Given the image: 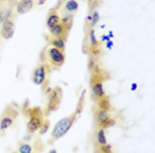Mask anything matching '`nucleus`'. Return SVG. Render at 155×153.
Masks as SVG:
<instances>
[{
	"label": "nucleus",
	"instance_id": "1",
	"mask_svg": "<svg viewBox=\"0 0 155 153\" xmlns=\"http://www.w3.org/2000/svg\"><path fill=\"white\" fill-rule=\"evenodd\" d=\"M28 102H25V106L23 107V114L27 116V132L29 135L35 133L40 130L41 124L44 123L45 116H44V111L41 107L35 106V107H28Z\"/></svg>",
	"mask_w": 155,
	"mask_h": 153
},
{
	"label": "nucleus",
	"instance_id": "2",
	"mask_svg": "<svg viewBox=\"0 0 155 153\" xmlns=\"http://www.w3.org/2000/svg\"><path fill=\"white\" fill-rule=\"evenodd\" d=\"M77 117L78 116H77L76 114H72V115H69V116H65L64 119H61L60 121H57L56 126L53 127V130H52L51 139H49V141H48L49 144H53V142L57 141L58 139L65 136V135L68 133V131L73 127V124H74Z\"/></svg>",
	"mask_w": 155,
	"mask_h": 153
},
{
	"label": "nucleus",
	"instance_id": "3",
	"mask_svg": "<svg viewBox=\"0 0 155 153\" xmlns=\"http://www.w3.org/2000/svg\"><path fill=\"white\" fill-rule=\"evenodd\" d=\"M45 95H47V106H45V110L43 111L45 119H47L49 115L58 108L60 103L62 100V90L61 87H53V89L49 87L45 91Z\"/></svg>",
	"mask_w": 155,
	"mask_h": 153
},
{
	"label": "nucleus",
	"instance_id": "4",
	"mask_svg": "<svg viewBox=\"0 0 155 153\" xmlns=\"http://www.w3.org/2000/svg\"><path fill=\"white\" fill-rule=\"evenodd\" d=\"M17 117H19V108H16L13 104L5 106V108L0 115V133L15 126Z\"/></svg>",
	"mask_w": 155,
	"mask_h": 153
},
{
	"label": "nucleus",
	"instance_id": "5",
	"mask_svg": "<svg viewBox=\"0 0 155 153\" xmlns=\"http://www.w3.org/2000/svg\"><path fill=\"white\" fill-rule=\"evenodd\" d=\"M45 58H47L48 64L54 66L56 69L61 67L65 62V54L62 50L57 49V48H53V46H49L45 50Z\"/></svg>",
	"mask_w": 155,
	"mask_h": 153
},
{
	"label": "nucleus",
	"instance_id": "6",
	"mask_svg": "<svg viewBox=\"0 0 155 153\" xmlns=\"http://www.w3.org/2000/svg\"><path fill=\"white\" fill-rule=\"evenodd\" d=\"M48 71L49 70H48V67L45 64L38 65L32 71V82L37 86H43V89L45 90L48 86V76H47Z\"/></svg>",
	"mask_w": 155,
	"mask_h": 153
},
{
	"label": "nucleus",
	"instance_id": "7",
	"mask_svg": "<svg viewBox=\"0 0 155 153\" xmlns=\"http://www.w3.org/2000/svg\"><path fill=\"white\" fill-rule=\"evenodd\" d=\"M13 33H15V20H13V17H11V19L5 20L2 24L0 36L4 38V40H9V38L13 37Z\"/></svg>",
	"mask_w": 155,
	"mask_h": 153
},
{
	"label": "nucleus",
	"instance_id": "8",
	"mask_svg": "<svg viewBox=\"0 0 155 153\" xmlns=\"http://www.w3.org/2000/svg\"><path fill=\"white\" fill-rule=\"evenodd\" d=\"M35 7V0H19L15 4V11L17 15H24Z\"/></svg>",
	"mask_w": 155,
	"mask_h": 153
},
{
	"label": "nucleus",
	"instance_id": "9",
	"mask_svg": "<svg viewBox=\"0 0 155 153\" xmlns=\"http://www.w3.org/2000/svg\"><path fill=\"white\" fill-rule=\"evenodd\" d=\"M61 23V17H60V15L57 13V9L53 8L49 11V15L47 17V28L48 29H52L53 27H56L57 24Z\"/></svg>",
	"mask_w": 155,
	"mask_h": 153
},
{
	"label": "nucleus",
	"instance_id": "10",
	"mask_svg": "<svg viewBox=\"0 0 155 153\" xmlns=\"http://www.w3.org/2000/svg\"><path fill=\"white\" fill-rule=\"evenodd\" d=\"M49 33H51L52 37H61V38H65V40H66V37H68V33L69 32L65 29L64 24L60 23L56 27L52 28V29H49Z\"/></svg>",
	"mask_w": 155,
	"mask_h": 153
},
{
	"label": "nucleus",
	"instance_id": "11",
	"mask_svg": "<svg viewBox=\"0 0 155 153\" xmlns=\"http://www.w3.org/2000/svg\"><path fill=\"white\" fill-rule=\"evenodd\" d=\"M110 116V111H106V110H97L96 111V115H94V119H96V124L97 127L100 128L102 124L106 121Z\"/></svg>",
	"mask_w": 155,
	"mask_h": 153
},
{
	"label": "nucleus",
	"instance_id": "12",
	"mask_svg": "<svg viewBox=\"0 0 155 153\" xmlns=\"http://www.w3.org/2000/svg\"><path fill=\"white\" fill-rule=\"evenodd\" d=\"M13 17V7L12 5H4L0 7V24H3L5 20Z\"/></svg>",
	"mask_w": 155,
	"mask_h": 153
},
{
	"label": "nucleus",
	"instance_id": "13",
	"mask_svg": "<svg viewBox=\"0 0 155 153\" xmlns=\"http://www.w3.org/2000/svg\"><path fill=\"white\" fill-rule=\"evenodd\" d=\"M105 144H107L105 130H102V128H98V131H97V133H96V137H94V145H96V147H100V145H105Z\"/></svg>",
	"mask_w": 155,
	"mask_h": 153
},
{
	"label": "nucleus",
	"instance_id": "14",
	"mask_svg": "<svg viewBox=\"0 0 155 153\" xmlns=\"http://www.w3.org/2000/svg\"><path fill=\"white\" fill-rule=\"evenodd\" d=\"M65 42H66L65 38H61V37H52V40L49 41V45H51V46H53V48H57V49L64 52V49H65Z\"/></svg>",
	"mask_w": 155,
	"mask_h": 153
},
{
	"label": "nucleus",
	"instance_id": "15",
	"mask_svg": "<svg viewBox=\"0 0 155 153\" xmlns=\"http://www.w3.org/2000/svg\"><path fill=\"white\" fill-rule=\"evenodd\" d=\"M96 102H97L98 110H106V111H110V110H111L110 100H109V98H107L106 95L102 96V98H100L98 100H96Z\"/></svg>",
	"mask_w": 155,
	"mask_h": 153
},
{
	"label": "nucleus",
	"instance_id": "16",
	"mask_svg": "<svg viewBox=\"0 0 155 153\" xmlns=\"http://www.w3.org/2000/svg\"><path fill=\"white\" fill-rule=\"evenodd\" d=\"M61 23L64 24L65 29L69 32V30L72 29V25H73V15L72 13H66V15H64L61 17Z\"/></svg>",
	"mask_w": 155,
	"mask_h": 153
},
{
	"label": "nucleus",
	"instance_id": "17",
	"mask_svg": "<svg viewBox=\"0 0 155 153\" xmlns=\"http://www.w3.org/2000/svg\"><path fill=\"white\" fill-rule=\"evenodd\" d=\"M77 9H78V3H77L76 0H66V3H65V11L66 12L73 15V12H76Z\"/></svg>",
	"mask_w": 155,
	"mask_h": 153
},
{
	"label": "nucleus",
	"instance_id": "18",
	"mask_svg": "<svg viewBox=\"0 0 155 153\" xmlns=\"http://www.w3.org/2000/svg\"><path fill=\"white\" fill-rule=\"evenodd\" d=\"M17 147H19V153H32V151H33V147L29 142L20 141L19 144H17Z\"/></svg>",
	"mask_w": 155,
	"mask_h": 153
},
{
	"label": "nucleus",
	"instance_id": "19",
	"mask_svg": "<svg viewBox=\"0 0 155 153\" xmlns=\"http://www.w3.org/2000/svg\"><path fill=\"white\" fill-rule=\"evenodd\" d=\"M87 21H89V24H90V27L93 28L94 25H96V24L100 21V13H98L97 11H94L93 12V15L91 16H89L87 17Z\"/></svg>",
	"mask_w": 155,
	"mask_h": 153
},
{
	"label": "nucleus",
	"instance_id": "20",
	"mask_svg": "<svg viewBox=\"0 0 155 153\" xmlns=\"http://www.w3.org/2000/svg\"><path fill=\"white\" fill-rule=\"evenodd\" d=\"M96 152H98V153H113V152H111V145L105 144V145H100V147H96Z\"/></svg>",
	"mask_w": 155,
	"mask_h": 153
},
{
	"label": "nucleus",
	"instance_id": "21",
	"mask_svg": "<svg viewBox=\"0 0 155 153\" xmlns=\"http://www.w3.org/2000/svg\"><path fill=\"white\" fill-rule=\"evenodd\" d=\"M115 123H117V120L114 119V117H109V119L105 121L104 124L100 127V128H102V130H106V128H109V127H113V126H115Z\"/></svg>",
	"mask_w": 155,
	"mask_h": 153
},
{
	"label": "nucleus",
	"instance_id": "22",
	"mask_svg": "<svg viewBox=\"0 0 155 153\" xmlns=\"http://www.w3.org/2000/svg\"><path fill=\"white\" fill-rule=\"evenodd\" d=\"M48 130H49V121H48V119H45L44 120V123L41 124V127H40V135H45L48 132Z\"/></svg>",
	"mask_w": 155,
	"mask_h": 153
},
{
	"label": "nucleus",
	"instance_id": "23",
	"mask_svg": "<svg viewBox=\"0 0 155 153\" xmlns=\"http://www.w3.org/2000/svg\"><path fill=\"white\" fill-rule=\"evenodd\" d=\"M45 2H47V0H37V4H38V5H43Z\"/></svg>",
	"mask_w": 155,
	"mask_h": 153
},
{
	"label": "nucleus",
	"instance_id": "24",
	"mask_svg": "<svg viewBox=\"0 0 155 153\" xmlns=\"http://www.w3.org/2000/svg\"><path fill=\"white\" fill-rule=\"evenodd\" d=\"M48 153H57V152H56V149H51Z\"/></svg>",
	"mask_w": 155,
	"mask_h": 153
},
{
	"label": "nucleus",
	"instance_id": "25",
	"mask_svg": "<svg viewBox=\"0 0 155 153\" xmlns=\"http://www.w3.org/2000/svg\"><path fill=\"white\" fill-rule=\"evenodd\" d=\"M2 2H3V0H0V4H2Z\"/></svg>",
	"mask_w": 155,
	"mask_h": 153
},
{
	"label": "nucleus",
	"instance_id": "26",
	"mask_svg": "<svg viewBox=\"0 0 155 153\" xmlns=\"http://www.w3.org/2000/svg\"><path fill=\"white\" fill-rule=\"evenodd\" d=\"M13 153H19V152H13Z\"/></svg>",
	"mask_w": 155,
	"mask_h": 153
},
{
	"label": "nucleus",
	"instance_id": "27",
	"mask_svg": "<svg viewBox=\"0 0 155 153\" xmlns=\"http://www.w3.org/2000/svg\"><path fill=\"white\" fill-rule=\"evenodd\" d=\"M94 153H98V152H94Z\"/></svg>",
	"mask_w": 155,
	"mask_h": 153
},
{
	"label": "nucleus",
	"instance_id": "28",
	"mask_svg": "<svg viewBox=\"0 0 155 153\" xmlns=\"http://www.w3.org/2000/svg\"><path fill=\"white\" fill-rule=\"evenodd\" d=\"M36 153H38V152H36Z\"/></svg>",
	"mask_w": 155,
	"mask_h": 153
}]
</instances>
